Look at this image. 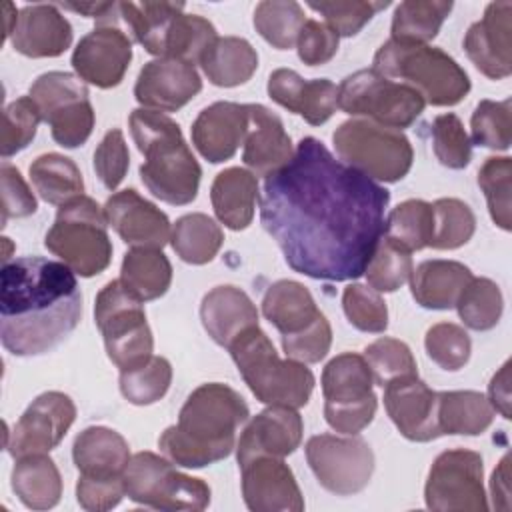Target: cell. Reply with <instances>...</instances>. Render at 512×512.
I'll return each mask as SVG.
<instances>
[{
  "instance_id": "obj_1",
  "label": "cell",
  "mask_w": 512,
  "mask_h": 512,
  "mask_svg": "<svg viewBox=\"0 0 512 512\" xmlns=\"http://www.w3.org/2000/svg\"><path fill=\"white\" fill-rule=\"evenodd\" d=\"M388 202L386 188L306 136L292 160L264 178L260 222L294 272L342 282L364 274L384 236Z\"/></svg>"
},
{
  "instance_id": "obj_2",
  "label": "cell",
  "mask_w": 512,
  "mask_h": 512,
  "mask_svg": "<svg viewBox=\"0 0 512 512\" xmlns=\"http://www.w3.org/2000/svg\"><path fill=\"white\" fill-rule=\"evenodd\" d=\"M82 294L74 272L42 256L14 258L0 272V336L14 356L54 350L78 326Z\"/></svg>"
},
{
  "instance_id": "obj_3",
  "label": "cell",
  "mask_w": 512,
  "mask_h": 512,
  "mask_svg": "<svg viewBox=\"0 0 512 512\" xmlns=\"http://www.w3.org/2000/svg\"><path fill=\"white\" fill-rule=\"evenodd\" d=\"M248 416V404L234 388L200 384L180 408L178 422L158 438V448L176 466L204 468L230 456L236 430Z\"/></svg>"
},
{
  "instance_id": "obj_4",
  "label": "cell",
  "mask_w": 512,
  "mask_h": 512,
  "mask_svg": "<svg viewBox=\"0 0 512 512\" xmlns=\"http://www.w3.org/2000/svg\"><path fill=\"white\" fill-rule=\"evenodd\" d=\"M136 148L144 154L140 178L152 196L184 206L198 196L200 164L184 142L180 126L164 112L136 108L128 118Z\"/></svg>"
},
{
  "instance_id": "obj_5",
  "label": "cell",
  "mask_w": 512,
  "mask_h": 512,
  "mask_svg": "<svg viewBox=\"0 0 512 512\" xmlns=\"http://www.w3.org/2000/svg\"><path fill=\"white\" fill-rule=\"evenodd\" d=\"M228 350L256 400L268 406L288 408L308 404L314 390L312 370L298 360H282L260 326L242 332Z\"/></svg>"
},
{
  "instance_id": "obj_6",
  "label": "cell",
  "mask_w": 512,
  "mask_h": 512,
  "mask_svg": "<svg viewBox=\"0 0 512 512\" xmlns=\"http://www.w3.org/2000/svg\"><path fill=\"white\" fill-rule=\"evenodd\" d=\"M372 70L402 80L432 106H454L470 92L466 70L450 54L428 44L390 38L374 54Z\"/></svg>"
},
{
  "instance_id": "obj_7",
  "label": "cell",
  "mask_w": 512,
  "mask_h": 512,
  "mask_svg": "<svg viewBox=\"0 0 512 512\" xmlns=\"http://www.w3.org/2000/svg\"><path fill=\"white\" fill-rule=\"evenodd\" d=\"M104 208L90 196H78L58 208L44 246L56 254L74 274L92 278L104 272L112 260Z\"/></svg>"
},
{
  "instance_id": "obj_8",
  "label": "cell",
  "mask_w": 512,
  "mask_h": 512,
  "mask_svg": "<svg viewBox=\"0 0 512 512\" xmlns=\"http://www.w3.org/2000/svg\"><path fill=\"white\" fill-rule=\"evenodd\" d=\"M332 142L340 160L370 180L398 182L412 168L414 150L410 140L400 130L370 120L352 118L342 122L334 130Z\"/></svg>"
},
{
  "instance_id": "obj_9",
  "label": "cell",
  "mask_w": 512,
  "mask_h": 512,
  "mask_svg": "<svg viewBox=\"0 0 512 512\" xmlns=\"http://www.w3.org/2000/svg\"><path fill=\"white\" fill-rule=\"evenodd\" d=\"M94 320L104 336L106 354L120 372L136 368L154 356V340L142 300L128 292L120 280H110L96 294Z\"/></svg>"
},
{
  "instance_id": "obj_10",
  "label": "cell",
  "mask_w": 512,
  "mask_h": 512,
  "mask_svg": "<svg viewBox=\"0 0 512 512\" xmlns=\"http://www.w3.org/2000/svg\"><path fill=\"white\" fill-rule=\"evenodd\" d=\"M374 378L364 356L344 352L322 370L324 418L340 434L362 432L376 414L378 398L372 392Z\"/></svg>"
},
{
  "instance_id": "obj_11",
  "label": "cell",
  "mask_w": 512,
  "mask_h": 512,
  "mask_svg": "<svg viewBox=\"0 0 512 512\" xmlns=\"http://www.w3.org/2000/svg\"><path fill=\"white\" fill-rule=\"evenodd\" d=\"M424 106V98L414 88L384 78L376 70H358L338 86V108L394 130L414 124Z\"/></svg>"
},
{
  "instance_id": "obj_12",
  "label": "cell",
  "mask_w": 512,
  "mask_h": 512,
  "mask_svg": "<svg viewBox=\"0 0 512 512\" xmlns=\"http://www.w3.org/2000/svg\"><path fill=\"white\" fill-rule=\"evenodd\" d=\"M126 496L156 510H204L210 504V488L204 480L178 472L168 458L154 452H138L124 474Z\"/></svg>"
},
{
  "instance_id": "obj_13",
  "label": "cell",
  "mask_w": 512,
  "mask_h": 512,
  "mask_svg": "<svg viewBox=\"0 0 512 512\" xmlns=\"http://www.w3.org/2000/svg\"><path fill=\"white\" fill-rule=\"evenodd\" d=\"M44 122L50 124L52 138L64 148L82 146L94 128V108L84 80L68 72L40 74L28 94Z\"/></svg>"
},
{
  "instance_id": "obj_14",
  "label": "cell",
  "mask_w": 512,
  "mask_h": 512,
  "mask_svg": "<svg viewBox=\"0 0 512 512\" xmlns=\"http://www.w3.org/2000/svg\"><path fill=\"white\" fill-rule=\"evenodd\" d=\"M306 460L322 488L336 496L364 490L374 472V452L356 434H316L306 442Z\"/></svg>"
},
{
  "instance_id": "obj_15",
  "label": "cell",
  "mask_w": 512,
  "mask_h": 512,
  "mask_svg": "<svg viewBox=\"0 0 512 512\" xmlns=\"http://www.w3.org/2000/svg\"><path fill=\"white\" fill-rule=\"evenodd\" d=\"M482 474L484 464L478 452L466 448L442 452L428 472L426 506L438 512H486Z\"/></svg>"
},
{
  "instance_id": "obj_16",
  "label": "cell",
  "mask_w": 512,
  "mask_h": 512,
  "mask_svg": "<svg viewBox=\"0 0 512 512\" xmlns=\"http://www.w3.org/2000/svg\"><path fill=\"white\" fill-rule=\"evenodd\" d=\"M76 420V406L64 392H44L24 410L14 430L6 428V448L14 458L56 448Z\"/></svg>"
},
{
  "instance_id": "obj_17",
  "label": "cell",
  "mask_w": 512,
  "mask_h": 512,
  "mask_svg": "<svg viewBox=\"0 0 512 512\" xmlns=\"http://www.w3.org/2000/svg\"><path fill=\"white\" fill-rule=\"evenodd\" d=\"M132 60V40L116 24H98L72 52V68L80 80L96 88L122 82Z\"/></svg>"
},
{
  "instance_id": "obj_18",
  "label": "cell",
  "mask_w": 512,
  "mask_h": 512,
  "mask_svg": "<svg viewBox=\"0 0 512 512\" xmlns=\"http://www.w3.org/2000/svg\"><path fill=\"white\" fill-rule=\"evenodd\" d=\"M242 496L254 512H300L304 498L290 466L276 456H258L240 466Z\"/></svg>"
},
{
  "instance_id": "obj_19",
  "label": "cell",
  "mask_w": 512,
  "mask_h": 512,
  "mask_svg": "<svg viewBox=\"0 0 512 512\" xmlns=\"http://www.w3.org/2000/svg\"><path fill=\"white\" fill-rule=\"evenodd\" d=\"M512 4L492 2L482 20L474 22L464 36V50L474 66L492 80L508 78L512 72Z\"/></svg>"
},
{
  "instance_id": "obj_20",
  "label": "cell",
  "mask_w": 512,
  "mask_h": 512,
  "mask_svg": "<svg viewBox=\"0 0 512 512\" xmlns=\"http://www.w3.org/2000/svg\"><path fill=\"white\" fill-rule=\"evenodd\" d=\"M104 214L116 234L132 248L162 250L172 236L168 216L132 188L112 194L104 204Z\"/></svg>"
},
{
  "instance_id": "obj_21",
  "label": "cell",
  "mask_w": 512,
  "mask_h": 512,
  "mask_svg": "<svg viewBox=\"0 0 512 512\" xmlns=\"http://www.w3.org/2000/svg\"><path fill=\"white\" fill-rule=\"evenodd\" d=\"M202 90L196 68L176 58H156L144 64L134 84L136 100L150 110L176 112Z\"/></svg>"
},
{
  "instance_id": "obj_22",
  "label": "cell",
  "mask_w": 512,
  "mask_h": 512,
  "mask_svg": "<svg viewBox=\"0 0 512 512\" xmlns=\"http://www.w3.org/2000/svg\"><path fill=\"white\" fill-rule=\"evenodd\" d=\"M438 392L418 376L398 378L384 386V406L398 432L412 442H430L440 436L436 420Z\"/></svg>"
},
{
  "instance_id": "obj_23",
  "label": "cell",
  "mask_w": 512,
  "mask_h": 512,
  "mask_svg": "<svg viewBox=\"0 0 512 512\" xmlns=\"http://www.w3.org/2000/svg\"><path fill=\"white\" fill-rule=\"evenodd\" d=\"M304 422L296 408L268 406L256 414L240 434L236 444L238 466L258 456L284 458L302 442Z\"/></svg>"
},
{
  "instance_id": "obj_24",
  "label": "cell",
  "mask_w": 512,
  "mask_h": 512,
  "mask_svg": "<svg viewBox=\"0 0 512 512\" xmlns=\"http://www.w3.org/2000/svg\"><path fill=\"white\" fill-rule=\"evenodd\" d=\"M268 96L302 116L308 124H324L338 108V86L328 78L306 80L290 68H278L268 78Z\"/></svg>"
},
{
  "instance_id": "obj_25",
  "label": "cell",
  "mask_w": 512,
  "mask_h": 512,
  "mask_svg": "<svg viewBox=\"0 0 512 512\" xmlns=\"http://www.w3.org/2000/svg\"><path fill=\"white\" fill-rule=\"evenodd\" d=\"M248 128V104L214 102L192 124L194 148L212 164L230 160L244 144Z\"/></svg>"
},
{
  "instance_id": "obj_26",
  "label": "cell",
  "mask_w": 512,
  "mask_h": 512,
  "mask_svg": "<svg viewBox=\"0 0 512 512\" xmlns=\"http://www.w3.org/2000/svg\"><path fill=\"white\" fill-rule=\"evenodd\" d=\"M294 156L292 140L282 120L262 104H248V128L242 160L254 176L268 178Z\"/></svg>"
},
{
  "instance_id": "obj_27",
  "label": "cell",
  "mask_w": 512,
  "mask_h": 512,
  "mask_svg": "<svg viewBox=\"0 0 512 512\" xmlns=\"http://www.w3.org/2000/svg\"><path fill=\"white\" fill-rule=\"evenodd\" d=\"M12 46L28 58H54L72 44V26L54 4H28L18 12Z\"/></svg>"
},
{
  "instance_id": "obj_28",
  "label": "cell",
  "mask_w": 512,
  "mask_h": 512,
  "mask_svg": "<svg viewBox=\"0 0 512 512\" xmlns=\"http://www.w3.org/2000/svg\"><path fill=\"white\" fill-rule=\"evenodd\" d=\"M200 320L208 336L228 348L242 332L258 326V310L244 290L222 284L202 298Z\"/></svg>"
},
{
  "instance_id": "obj_29",
  "label": "cell",
  "mask_w": 512,
  "mask_h": 512,
  "mask_svg": "<svg viewBox=\"0 0 512 512\" xmlns=\"http://www.w3.org/2000/svg\"><path fill=\"white\" fill-rule=\"evenodd\" d=\"M472 280L468 266L456 260H424L410 274V290L414 300L428 310H448L464 286Z\"/></svg>"
},
{
  "instance_id": "obj_30",
  "label": "cell",
  "mask_w": 512,
  "mask_h": 512,
  "mask_svg": "<svg viewBox=\"0 0 512 512\" xmlns=\"http://www.w3.org/2000/svg\"><path fill=\"white\" fill-rule=\"evenodd\" d=\"M210 200L216 218L230 230H244L252 224L258 202V180L246 168H226L216 174Z\"/></svg>"
},
{
  "instance_id": "obj_31",
  "label": "cell",
  "mask_w": 512,
  "mask_h": 512,
  "mask_svg": "<svg viewBox=\"0 0 512 512\" xmlns=\"http://www.w3.org/2000/svg\"><path fill=\"white\" fill-rule=\"evenodd\" d=\"M72 458L84 476H122L132 456L122 434L106 426H90L76 436Z\"/></svg>"
},
{
  "instance_id": "obj_32",
  "label": "cell",
  "mask_w": 512,
  "mask_h": 512,
  "mask_svg": "<svg viewBox=\"0 0 512 512\" xmlns=\"http://www.w3.org/2000/svg\"><path fill=\"white\" fill-rule=\"evenodd\" d=\"M262 312L282 336L302 332L322 314L308 288L296 280L270 284L262 298Z\"/></svg>"
},
{
  "instance_id": "obj_33",
  "label": "cell",
  "mask_w": 512,
  "mask_h": 512,
  "mask_svg": "<svg viewBox=\"0 0 512 512\" xmlns=\"http://www.w3.org/2000/svg\"><path fill=\"white\" fill-rule=\"evenodd\" d=\"M10 480L14 494L26 508L48 510L60 502L62 478L46 452L16 458Z\"/></svg>"
},
{
  "instance_id": "obj_34",
  "label": "cell",
  "mask_w": 512,
  "mask_h": 512,
  "mask_svg": "<svg viewBox=\"0 0 512 512\" xmlns=\"http://www.w3.org/2000/svg\"><path fill=\"white\" fill-rule=\"evenodd\" d=\"M206 78L220 88H234L252 78L258 68V54L240 36H218L200 58Z\"/></svg>"
},
{
  "instance_id": "obj_35",
  "label": "cell",
  "mask_w": 512,
  "mask_h": 512,
  "mask_svg": "<svg viewBox=\"0 0 512 512\" xmlns=\"http://www.w3.org/2000/svg\"><path fill=\"white\" fill-rule=\"evenodd\" d=\"M120 20L128 26L134 40L144 46L148 54L158 58L164 56L166 38L170 28L180 12H184V4L178 2H118Z\"/></svg>"
},
{
  "instance_id": "obj_36",
  "label": "cell",
  "mask_w": 512,
  "mask_h": 512,
  "mask_svg": "<svg viewBox=\"0 0 512 512\" xmlns=\"http://www.w3.org/2000/svg\"><path fill=\"white\" fill-rule=\"evenodd\" d=\"M436 420L442 434L476 436L490 428L494 420V408L488 398L474 390H450L438 392Z\"/></svg>"
},
{
  "instance_id": "obj_37",
  "label": "cell",
  "mask_w": 512,
  "mask_h": 512,
  "mask_svg": "<svg viewBox=\"0 0 512 512\" xmlns=\"http://www.w3.org/2000/svg\"><path fill=\"white\" fill-rule=\"evenodd\" d=\"M120 282L138 300H156L164 296L170 288L172 264L162 250L132 248L124 254Z\"/></svg>"
},
{
  "instance_id": "obj_38",
  "label": "cell",
  "mask_w": 512,
  "mask_h": 512,
  "mask_svg": "<svg viewBox=\"0 0 512 512\" xmlns=\"http://www.w3.org/2000/svg\"><path fill=\"white\" fill-rule=\"evenodd\" d=\"M30 180L40 198L56 206H62L84 192L80 168L74 160L56 152L42 154L30 164Z\"/></svg>"
},
{
  "instance_id": "obj_39",
  "label": "cell",
  "mask_w": 512,
  "mask_h": 512,
  "mask_svg": "<svg viewBox=\"0 0 512 512\" xmlns=\"http://www.w3.org/2000/svg\"><path fill=\"white\" fill-rule=\"evenodd\" d=\"M174 252L188 264H206L222 248V228L206 214L192 212L176 220L170 236Z\"/></svg>"
},
{
  "instance_id": "obj_40",
  "label": "cell",
  "mask_w": 512,
  "mask_h": 512,
  "mask_svg": "<svg viewBox=\"0 0 512 512\" xmlns=\"http://www.w3.org/2000/svg\"><path fill=\"white\" fill-rule=\"evenodd\" d=\"M446 0H406L400 2L392 16V40L426 44L436 38L440 26L452 10Z\"/></svg>"
},
{
  "instance_id": "obj_41",
  "label": "cell",
  "mask_w": 512,
  "mask_h": 512,
  "mask_svg": "<svg viewBox=\"0 0 512 512\" xmlns=\"http://www.w3.org/2000/svg\"><path fill=\"white\" fill-rule=\"evenodd\" d=\"M434 232V210L424 200H404L386 218L384 236L408 252L430 246Z\"/></svg>"
},
{
  "instance_id": "obj_42",
  "label": "cell",
  "mask_w": 512,
  "mask_h": 512,
  "mask_svg": "<svg viewBox=\"0 0 512 512\" xmlns=\"http://www.w3.org/2000/svg\"><path fill=\"white\" fill-rule=\"evenodd\" d=\"M304 22V10L294 0H264L254 10L256 32L278 50L296 44Z\"/></svg>"
},
{
  "instance_id": "obj_43",
  "label": "cell",
  "mask_w": 512,
  "mask_h": 512,
  "mask_svg": "<svg viewBox=\"0 0 512 512\" xmlns=\"http://www.w3.org/2000/svg\"><path fill=\"white\" fill-rule=\"evenodd\" d=\"M462 322L478 332L490 330L498 324L504 308L500 286L490 278H474L464 286L456 300Z\"/></svg>"
},
{
  "instance_id": "obj_44",
  "label": "cell",
  "mask_w": 512,
  "mask_h": 512,
  "mask_svg": "<svg viewBox=\"0 0 512 512\" xmlns=\"http://www.w3.org/2000/svg\"><path fill=\"white\" fill-rule=\"evenodd\" d=\"M216 38H218L216 28L210 20L198 14L180 12L166 38V48L162 58H176L192 66L196 62L200 64V58Z\"/></svg>"
},
{
  "instance_id": "obj_45",
  "label": "cell",
  "mask_w": 512,
  "mask_h": 512,
  "mask_svg": "<svg viewBox=\"0 0 512 512\" xmlns=\"http://www.w3.org/2000/svg\"><path fill=\"white\" fill-rule=\"evenodd\" d=\"M172 366L164 356H152L144 364L120 372V392L136 406L158 402L170 388Z\"/></svg>"
},
{
  "instance_id": "obj_46",
  "label": "cell",
  "mask_w": 512,
  "mask_h": 512,
  "mask_svg": "<svg viewBox=\"0 0 512 512\" xmlns=\"http://www.w3.org/2000/svg\"><path fill=\"white\" fill-rule=\"evenodd\" d=\"M434 210V232L430 246L436 250H454L464 246L474 230L476 216L472 208L458 198H438L432 204Z\"/></svg>"
},
{
  "instance_id": "obj_47",
  "label": "cell",
  "mask_w": 512,
  "mask_h": 512,
  "mask_svg": "<svg viewBox=\"0 0 512 512\" xmlns=\"http://www.w3.org/2000/svg\"><path fill=\"white\" fill-rule=\"evenodd\" d=\"M412 256L406 248L398 246L390 238L382 236L376 244L372 258L364 270L368 286L376 292H394L412 274Z\"/></svg>"
},
{
  "instance_id": "obj_48",
  "label": "cell",
  "mask_w": 512,
  "mask_h": 512,
  "mask_svg": "<svg viewBox=\"0 0 512 512\" xmlns=\"http://www.w3.org/2000/svg\"><path fill=\"white\" fill-rule=\"evenodd\" d=\"M364 358L370 366L374 382L382 388L398 378L418 376L412 350L402 340L382 336L366 346Z\"/></svg>"
},
{
  "instance_id": "obj_49",
  "label": "cell",
  "mask_w": 512,
  "mask_h": 512,
  "mask_svg": "<svg viewBox=\"0 0 512 512\" xmlns=\"http://www.w3.org/2000/svg\"><path fill=\"white\" fill-rule=\"evenodd\" d=\"M478 186L482 188L490 216L496 226L510 230V190H512V160L508 156L486 158L478 170Z\"/></svg>"
},
{
  "instance_id": "obj_50",
  "label": "cell",
  "mask_w": 512,
  "mask_h": 512,
  "mask_svg": "<svg viewBox=\"0 0 512 512\" xmlns=\"http://www.w3.org/2000/svg\"><path fill=\"white\" fill-rule=\"evenodd\" d=\"M470 128L474 144L492 150H508L512 132V100H480L472 112Z\"/></svg>"
},
{
  "instance_id": "obj_51",
  "label": "cell",
  "mask_w": 512,
  "mask_h": 512,
  "mask_svg": "<svg viewBox=\"0 0 512 512\" xmlns=\"http://www.w3.org/2000/svg\"><path fill=\"white\" fill-rule=\"evenodd\" d=\"M426 354L432 362H436L442 370L456 372L460 370L472 350V342L468 332L452 322H438L428 328L424 338Z\"/></svg>"
},
{
  "instance_id": "obj_52",
  "label": "cell",
  "mask_w": 512,
  "mask_h": 512,
  "mask_svg": "<svg viewBox=\"0 0 512 512\" xmlns=\"http://www.w3.org/2000/svg\"><path fill=\"white\" fill-rule=\"evenodd\" d=\"M342 308L348 322L362 330L380 334L388 328V306L380 292L366 284H350L342 294Z\"/></svg>"
},
{
  "instance_id": "obj_53",
  "label": "cell",
  "mask_w": 512,
  "mask_h": 512,
  "mask_svg": "<svg viewBox=\"0 0 512 512\" xmlns=\"http://www.w3.org/2000/svg\"><path fill=\"white\" fill-rule=\"evenodd\" d=\"M40 120L42 116L38 112V106L30 96H22L10 102L2 112V158L14 156L16 152L24 150L34 140Z\"/></svg>"
},
{
  "instance_id": "obj_54",
  "label": "cell",
  "mask_w": 512,
  "mask_h": 512,
  "mask_svg": "<svg viewBox=\"0 0 512 512\" xmlns=\"http://www.w3.org/2000/svg\"><path fill=\"white\" fill-rule=\"evenodd\" d=\"M432 146L438 162L446 168L460 170L470 164L472 142L464 130L462 120L452 112L440 114L434 118Z\"/></svg>"
},
{
  "instance_id": "obj_55",
  "label": "cell",
  "mask_w": 512,
  "mask_h": 512,
  "mask_svg": "<svg viewBox=\"0 0 512 512\" xmlns=\"http://www.w3.org/2000/svg\"><path fill=\"white\" fill-rule=\"evenodd\" d=\"M386 6H390V2H308V8L322 14L326 24L338 36H356L374 18V14L384 10Z\"/></svg>"
},
{
  "instance_id": "obj_56",
  "label": "cell",
  "mask_w": 512,
  "mask_h": 512,
  "mask_svg": "<svg viewBox=\"0 0 512 512\" xmlns=\"http://www.w3.org/2000/svg\"><path fill=\"white\" fill-rule=\"evenodd\" d=\"M332 344V328L324 314H320L308 328L302 332L282 336V348L286 358L298 360L302 364H316L320 362Z\"/></svg>"
},
{
  "instance_id": "obj_57",
  "label": "cell",
  "mask_w": 512,
  "mask_h": 512,
  "mask_svg": "<svg viewBox=\"0 0 512 512\" xmlns=\"http://www.w3.org/2000/svg\"><path fill=\"white\" fill-rule=\"evenodd\" d=\"M128 164L130 154L122 130H108L94 152V170L104 188L116 190L128 172Z\"/></svg>"
},
{
  "instance_id": "obj_58",
  "label": "cell",
  "mask_w": 512,
  "mask_h": 512,
  "mask_svg": "<svg viewBox=\"0 0 512 512\" xmlns=\"http://www.w3.org/2000/svg\"><path fill=\"white\" fill-rule=\"evenodd\" d=\"M338 42L340 36L326 22L306 20L296 40L298 58L308 66H322L336 56Z\"/></svg>"
},
{
  "instance_id": "obj_59",
  "label": "cell",
  "mask_w": 512,
  "mask_h": 512,
  "mask_svg": "<svg viewBox=\"0 0 512 512\" xmlns=\"http://www.w3.org/2000/svg\"><path fill=\"white\" fill-rule=\"evenodd\" d=\"M126 496L122 476H84L76 482V500L84 510L102 512L120 504Z\"/></svg>"
},
{
  "instance_id": "obj_60",
  "label": "cell",
  "mask_w": 512,
  "mask_h": 512,
  "mask_svg": "<svg viewBox=\"0 0 512 512\" xmlns=\"http://www.w3.org/2000/svg\"><path fill=\"white\" fill-rule=\"evenodd\" d=\"M0 180H2V226H6L10 218H24L36 212L38 208L36 198L16 166H12L10 162H2Z\"/></svg>"
},
{
  "instance_id": "obj_61",
  "label": "cell",
  "mask_w": 512,
  "mask_h": 512,
  "mask_svg": "<svg viewBox=\"0 0 512 512\" xmlns=\"http://www.w3.org/2000/svg\"><path fill=\"white\" fill-rule=\"evenodd\" d=\"M488 402L506 420L510 418V362H504V366L492 376L488 386Z\"/></svg>"
},
{
  "instance_id": "obj_62",
  "label": "cell",
  "mask_w": 512,
  "mask_h": 512,
  "mask_svg": "<svg viewBox=\"0 0 512 512\" xmlns=\"http://www.w3.org/2000/svg\"><path fill=\"white\" fill-rule=\"evenodd\" d=\"M508 468H510V454H506L500 460V464L492 472V480H490L494 508H500V510H508L510 508V488H508L510 474H508Z\"/></svg>"
},
{
  "instance_id": "obj_63",
  "label": "cell",
  "mask_w": 512,
  "mask_h": 512,
  "mask_svg": "<svg viewBox=\"0 0 512 512\" xmlns=\"http://www.w3.org/2000/svg\"><path fill=\"white\" fill-rule=\"evenodd\" d=\"M16 20H18L16 8H14L10 2H6V4H4V40H6L8 36H12V30H14V26H16Z\"/></svg>"
}]
</instances>
